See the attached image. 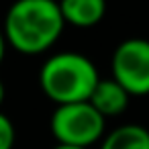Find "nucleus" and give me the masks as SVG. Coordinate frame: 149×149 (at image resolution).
<instances>
[{"mask_svg": "<svg viewBox=\"0 0 149 149\" xmlns=\"http://www.w3.org/2000/svg\"><path fill=\"white\" fill-rule=\"evenodd\" d=\"M63 17L51 0H19L4 17L6 43L25 55L45 53L55 45L63 31Z\"/></svg>", "mask_w": 149, "mask_h": 149, "instance_id": "nucleus-1", "label": "nucleus"}, {"mask_svg": "<svg viewBox=\"0 0 149 149\" xmlns=\"http://www.w3.org/2000/svg\"><path fill=\"white\" fill-rule=\"evenodd\" d=\"M98 82L100 76L94 61L78 51L53 53L39 72L41 90L57 106L88 102Z\"/></svg>", "mask_w": 149, "mask_h": 149, "instance_id": "nucleus-2", "label": "nucleus"}, {"mask_svg": "<svg viewBox=\"0 0 149 149\" xmlns=\"http://www.w3.org/2000/svg\"><path fill=\"white\" fill-rule=\"evenodd\" d=\"M49 127L57 145L88 149L104 137L106 118L90 102H76L57 106L51 114Z\"/></svg>", "mask_w": 149, "mask_h": 149, "instance_id": "nucleus-3", "label": "nucleus"}, {"mask_svg": "<svg viewBox=\"0 0 149 149\" xmlns=\"http://www.w3.org/2000/svg\"><path fill=\"white\" fill-rule=\"evenodd\" d=\"M110 70L112 80L131 96L149 94V41L131 37L118 43L110 59Z\"/></svg>", "mask_w": 149, "mask_h": 149, "instance_id": "nucleus-4", "label": "nucleus"}, {"mask_svg": "<svg viewBox=\"0 0 149 149\" xmlns=\"http://www.w3.org/2000/svg\"><path fill=\"white\" fill-rule=\"evenodd\" d=\"M129 100H131V94L112 78H100V82L96 84L92 96H90V104L104 116H116L120 112L127 110L129 106Z\"/></svg>", "mask_w": 149, "mask_h": 149, "instance_id": "nucleus-5", "label": "nucleus"}, {"mask_svg": "<svg viewBox=\"0 0 149 149\" xmlns=\"http://www.w3.org/2000/svg\"><path fill=\"white\" fill-rule=\"evenodd\" d=\"M59 10L65 23L74 27H94L106 15L104 0H63Z\"/></svg>", "mask_w": 149, "mask_h": 149, "instance_id": "nucleus-6", "label": "nucleus"}, {"mask_svg": "<svg viewBox=\"0 0 149 149\" xmlns=\"http://www.w3.org/2000/svg\"><path fill=\"white\" fill-rule=\"evenodd\" d=\"M100 149H149V131L135 123L120 125L102 137Z\"/></svg>", "mask_w": 149, "mask_h": 149, "instance_id": "nucleus-7", "label": "nucleus"}, {"mask_svg": "<svg viewBox=\"0 0 149 149\" xmlns=\"http://www.w3.org/2000/svg\"><path fill=\"white\" fill-rule=\"evenodd\" d=\"M15 141H17V131L13 120L4 112H0V149H13Z\"/></svg>", "mask_w": 149, "mask_h": 149, "instance_id": "nucleus-8", "label": "nucleus"}, {"mask_svg": "<svg viewBox=\"0 0 149 149\" xmlns=\"http://www.w3.org/2000/svg\"><path fill=\"white\" fill-rule=\"evenodd\" d=\"M6 37H4V31L0 29V65H2V61H4V55H6Z\"/></svg>", "mask_w": 149, "mask_h": 149, "instance_id": "nucleus-9", "label": "nucleus"}, {"mask_svg": "<svg viewBox=\"0 0 149 149\" xmlns=\"http://www.w3.org/2000/svg\"><path fill=\"white\" fill-rule=\"evenodd\" d=\"M4 94H6V90H4V84H2V80H0V104L4 102Z\"/></svg>", "mask_w": 149, "mask_h": 149, "instance_id": "nucleus-10", "label": "nucleus"}, {"mask_svg": "<svg viewBox=\"0 0 149 149\" xmlns=\"http://www.w3.org/2000/svg\"><path fill=\"white\" fill-rule=\"evenodd\" d=\"M53 149H84V147H70V145H55Z\"/></svg>", "mask_w": 149, "mask_h": 149, "instance_id": "nucleus-11", "label": "nucleus"}]
</instances>
